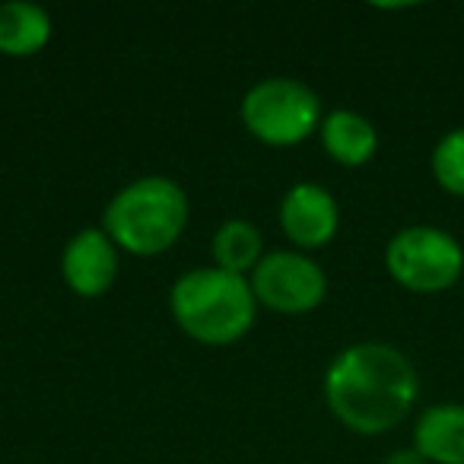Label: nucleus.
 <instances>
[{
    "label": "nucleus",
    "mask_w": 464,
    "mask_h": 464,
    "mask_svg": "<svg viewBox=\"0 0 464 464\" xmlns=\"http://www.w3.org/2000/svg\"><path fill=\"white\" fill-rule=\"evenodd\" d=\"M417 394V369L392 343H353L334 356L324 375L331 413L362 436H379L398 426Z\"/></svg>",
    "instance_id": "nucleus-1"
},
{
    "label": "nucleus",
    "mask_w": 464,
    "mask_h": 464,
    "mask_svg": "<svg viewBox=\"0 0 464 464\" xmlns=\"http://www.w3.org/2000/svg\"><path fill=\"white\" fill-rule=\"evenodd\" d=\"M252 284L239 274L200 267L175 284L172 315L188 337L210 347L239 341L255 322Z\"/></svg>",
    "instance_id": "nucleus-2"
},
{
    "label": "nucleus",
    "mask_w": 464,
    "mask_h": 464,
    "mask_svg": "<svg viewBox=\"0 0 464 464\" xmlns=\"http://www.w3.org/2000/svg\"><path fill=\"white\" fill-rule=\"evenodd\" d=\"M188 223V198L172 179H137L111 198L105 229L115 246L130 255H160L181 236Z\"/></svg>",
    "instance_id": "nucleus-3"
},
{
    "label": "nucleus",
    "mask_w": 464,
    "mask_h": 464,
    "mask_svg": "<svg viewBox=\"0 0 464 464\" xmlns=\"http://www.w3.org/2000/svg\"><path fill=\"white\" fill-rule=\"evenodd\" d=\"M385 267L404 290L442 293L461 280L464 248L439 226H407L388 242Z\"/></svg>",
    "instance_id": "nucleus-4"
},
{
    "label": "nucleus",
    "mask_w": 464,
    "mask_h": 464,
    "mask_svg": "<svg viewBox=\"0 0 464 464\" xmlns=\"http://www.w3.org/2000/svg\"><path fill=\"white\" fill-rule=\"evenodd\" d=\"M242 121L258 140L290 147L322 124V102L299 80H261L242 99Z\"/></svg>",
    "instance_id": "nucleus-5"
},
{
    "label": "nucleus",
    "mask_w": 464,
    "mask_h": 464,
    "mask_svg": "<svg viewBox=\"0 0 464 464\" xmlns=\"http://www.w3.org/2000/svg\"><path fill=\"white\" fill-rule=\"evenodd\" d=\"M328 280L312 258L296 252H271L258 261L252 293L261 305L284 315H303L322 305Z\"/></svg>",
    "instance_id": "nucleus-6"
},
{
    "label": "nucleus",
    "mask_w": 464,
    "mask_h": 464,
    "mask_svg": "<svg viewBox=\"0 0 464 464\" xmlns=\"http://www.w3.org/2000/svg\"><path fill=\"white\" fill-rule=\"evenodd\" d=\"M61 274L77 296H102L118 277V252L109 232L83 229L73 236L64 248Z\"/></svg>",
    "instance_id": "nucleus-7"
},
{
    "label": "nucleus",
    "mask_w": 464,
    "mask_h": 464,
    "mask_svg": "<svg viewBox=\"0 0 464 464\" xmlns=\"http://www.w3.org/2000/svg\"><path fill=\"white\" fill-rule=\"evenodd\" d=\"M341 213L337 204L322 185H296L290 188V194L280 204V226L296 246L303 248H318L324 242L334 239Z\"/></svg>",
    "instance_id": "nucleus-8"
},
{
    "label": "nucleus",
    "mask_w": 464,
    "mask_h": 464,
    "mask_svg": "<svg viewBox=\"0 0 464 464\" xmlns=\"http://www.w3.org/2000/svg\"><path fill=\"white\" fill-rule=\"evenodd\" d=\"M413 449L436 464H464V404L423 411L413 430Z\"/></svg>",
    "instance_id": "nucleus-9"
},
{
    "label": "nucleus",
    "mask_w": 464,
    "mask_h": 464,
    "mask_svg": "<svg viewBox=\"0 0 464 464\" xmlns=\"http://www.w3.org/2000/svg\"><path fill=\"white\" fill-rule=\"evenodd\" d=\"M322 143L331 160L341 166H366L379 150V134L369 118L337 109L322 121Z\"/></svg>",
    "instance_id": "nucleus-10"
},
{
    "label": "nucleus",
    "mask_w": 464,
    "mask_h": 464,
    "mask_svg": "<svg viewBox=\"0 0 464 464\" xmlns=\"http://www.w3.org/2000/svg\"><path fill=\"white\" fill-rule=\"evenodd\" d=\"M52 39V20L42 7L26 0L0 4V54L26 58L45 48Z\"/></svg>",
    "instance_id": "nucleus-11"
},
{
    "label": "nucleus",
    "mask_w": 464,
    "mask_h": 464,
    "mask_svg": "<svg viewBox=\"0 0 464 464\" xmlns=\"http://www.w3.org/2000/svg\"><path fill=\"white\" fill-rule=\"evenodd\" d=\"M213 258L219 271L246 274L261 261V232L246 219H229L213 236Z\"/></svg>",
    "instance_id": "nucleus-12"
},
{
    "label": "nucleus",
    "mask_w": 464,
    "mask_h": 464,
    "mask_svg": "<svg viewBox=\"0 0 464 464\" xmlns=\"http://www.w3.org/2000/svg\"><path fill=\"white\" fill-rule=\"evenodd\" d=\"M432 179L455 198H464V128H455L432 150Z\"/></svg>",
    "instance_id": "nucleus-13"
},
{
    "label": "nucleus",
    "mask_w": 464,
    "mask_h": 464,
    "mask_svg": "<svg viewBox=\"0 0 464 464\" xmlns=\"http://www.w3.org/2000/svg\"><path fill=\"white\" fill-rule=\"evenodd\" d=\"M385 464H430L417 449H398L385 458Z\"/></svg>",
    "instance_id": "nucleus-14"
}]
</instances>
